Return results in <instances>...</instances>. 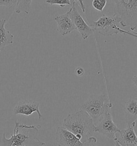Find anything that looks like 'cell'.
<instances>
[{"label":"cell","mask_w":137,"mask_h":146,"mask_svg":"<svg viewBox=\"0 0 137 146\" xmlns=\"http://www.w3.org/2000/svg\"><path fill=\"white\" fill-rule=\"evenodd\" d=\"M56 137L59 146H81L84 145L73 133L63 126L57 129Z\"/></svg>","instance_id":"cell-8"},{"label":"cell","mask_w":137,"mask_h":146,"mask_svg":"<svg viewBox=\"0 0 137 146\" xmlns=\"http://www.w3.org/2000/svg\"><path fill=\"white\" fill-rule=\"evenodd\" d=\"M119 31H120V33H123L124 35H131L132 36H133L134 38H137V32H129V31H126L123 30L122 29H121L120 28L119 29Z\"/></svg>","instance_id":"cell-18"},{"label":"cell","mask_w":137,"mask_h":146,"mask_svg":"<svg viewBox=\"0 0 137 146\" xmlns=\"http://www.w3.org/2000/svg\"><path fill=\"white\" fill-rule=\"evenodd\" d=\"M121 19L115 15L106 16L103 15L96 21L90 24L94 32H97L102 35L107 36L120 33V22Z\"/></svg>","instance_id":"cell-5"},{"label":"cell","mask_w":137,"mask_h":146,"mask_svg":"<svg viewBox=\"0 0 137 146\" xmlns=\"http://www.w3.org/2000/svg\"><path fill=\"white\" fill-rule=\"evenodd\" d=\"M107 4V0H93L92 5L94 9L102 12L103 9Z\"/></svg>","instance_id":"cell-16"},{"label":"cell","mask_w":137,"mask_h":146,"mask_svg":"<svg viewBox=\"0 0 137 146\" xmlns=\"http://www.w3.org/2000/svg\"><path fill=\"white\" fill-rule=\"evenodd\" d=\"M55 21L57 24V30L60 35L63 36L68 35L73 31L76 30V28L70 17L68 12L56 16L55 17Z\"/></svg>","instance_id":"cell-11"},{"label":"cell","mask_w":137,"mask_h":146,"mask_svg":"<svg viewBox=\"0 0 137 146\" xmlns=\"http://www.w3.org/2000/svg\"><path fill=\"white\" fill-rule=\"evenodd\" d=\"M125 120L128 126L137 120V97L131 96L124 107Z\"/></svg>","instance_id":"cell-12"},{"label":"cell","mask_w":137,"mask_h":146,"mask_svg":"<svg viewBox=\"0 0 137 146\" xmlns=\"http://www.w3.org/2000/svg\"><path fill=\"white\" fill-rule=\"evenodd\" d=\"M6 22V19H0V52L6 46L13 43V35L5 28Z\"/></svg>","instance_id":"cell-13"},{"label":"cell","mask_w":137,"mask_h":146,"mask_svg":"<svg viewBox=\"0 0 137 146\" xmlns=\"http://www.w3.org/2000/svg\"><path fill=\"white\" fill-rule=\"evenodd\" d=\"M75 72H76V73L77 74V76H82L84 74L85 71H84V69H83L82 68L78 67V68H77V69H76Z\"/></svg>","instance_id":"cell-20"},{"label":"cell","mask_w":137,"mask_h":146,"mask_svg":"<svg viewBox=\"0 0 137 146\" xmlns=\"http://www.w3.org/2000/svg\"><path fill=\"white\" fill-rule=\"evenodd\" d=\"M63 126L73 133L84 144L93 136L95 129L92 118L82 109L68 114L64 118Z\"/></svg>","instance_id":"cell-1"},{"label":"cell","mask_w":137,"mask_h":146,"mask_svg":"<svg viewBox=\"0 0 137 146\" xmlns=\"http://www.w3.org/2000/svg\"><path fill=\"white\" fill-rule=\"evenodd\" d=\"M33 0H17L15 11L17 14L24 13L29 14Z\"/></svg>","instance_id":"cell-14"},{"label":"cell","mask_w":137,"mask_h":146,"mask_svg":"<svg viewBox=\"0 0 137 146\" xmlns=\"http://www.w3.org/2000/svg\"><path fill=\"white\" fill-rule=\"evenodd\" d=\"M46 2L50 5H58L62 8L67 5L71 6L70 0H46Z\"/></svg>","instance_id":"cell-15"},{"label":"cell","mask_w":137,"mask_h":146,"mask_svg":"<svg viewBox=\"0 0 137 146\" xmlns=\"http://www.w3.org/2000/svg\"><path fill=\"white\" fill-rule=\"evenodd\" d=\"M112 104L109 102L102 116L95 126V132L101 134L110 139L115 140L117 138L116 134L119 133L120 129L117 127L112 119L111 108Z\"/></svg>","instance_id":"cell-6"},{"label":"cell","mask_w":137,"mask_h":146,"mask_svg":"<svg viewBox=\"0 0 137 146\" xmlns=\"http://www.w3.org/2000/svg\"><path fill=\"white\" fill-rule=\"evenodd\" d=\"M77 5V1H74L72 5L71 6V8L68 12L76 28V30L78 31L82 39L86 40L90 35H93L94 31L90 24L86 23L84 18L79 13L76 7Z\"/></svg>","instance_id":"cell-7"},{"label":"cell","mask_w":137,"mask_h":146,"mask_svg":"<svg viewBox=\"0 0 137 146\" xmlns=\"http://www.w3.org/2000/svg\"><path fill=\"white\" fill-rule=\"evenodd\" d=\"M17 0H0V6H5L7 8H11L15 5Z\"/></svg>","instance_id":"cell-17"},{"label":"cell","mask_w":137,"mask_h":146,"mask_svg":"<svg viewBox=\"0 0 137 146\" xmlns=\"http://www.w3.org/2000/svg\"><path fill=\"white\" fill-rule=\"evenodd\" d=\"M97 141V139L95 138V137H90V139H88V142H89V143H96Z\"/></svg>","instance_id":"cell-21"},{"label":"cell","mask_w":137,"mask_h":146,"mask_svg":"<svg viewBox=\"0 0 137 146\" xmlns=\"http://www.w3.org/2000/svg\"><path fill=\"white\" fill-rule=\"evenodd\" d=\"M114 15L120 18V25L129 26L132 31L137 29V0H111Z\"/></svg>","instance_id":"cell-3"},{"label":"cell","mask_w":137,"mask_h":146,"mask_svg":"<svg viewBox=\"0 0 137 146\" xmlns=\"http://www.w3.org/2000/svg\"><path fill=\"white\" fill-rule=\"evenodd\" d=\"M40 103L33 100H23L19 102L13 108L14 115H23L28 116L36 112L38 115L39 119H41L43 115L40 111Z\"/></svg>","instance_id":"cell-9"},{"label":"cell","mask_w":137,"mask_h":146,"mask_svg":"<svg viewBox=\"0 0 137 146\" xmlns=\"http://www.w3.org/2000/svg\"><path fill=\"white\" fill-rule=\"evenodd\" d=\"M109 101L106 94H93L90 96L80 109L85 111L93 120L94 124L100 119Z\"/></svg>","instance_id":"cell-4"},{"label":"cell","mask_w":137,"mask_h":146,"mask_svg":"<svg viewBox=\"0 0 137 146\" xmlns=\"http://www.w3.org/2000/svg\"><path fill=\"white\" fill-rule=\"evenodd\" d=\"M74 1H76V0H74ZM77 1L79 2V5L80 8L81 9V11H82V13H85V5L84 3V0H77Z\"/></svg>","instance_id":"cell-19"},{"label":"cell","mask_w":137,"mask_h":146,"mask_svg":"<svg viewBox=\"0 0 137 146\" xmlns=\"http://www.w3.org/2000/svg\"><path fill=\"white\" fill-rule=\"evenodd\" d=\"M40 127L33 125L28 126L16 121L13 134L7 138L3 133L0 137V145L4 146H43L46 143L37 137Z\"/></svg>","instance_id":"cell-2"},{"label":"cell","mask_w":137,"mask_h":146,"mask_svg":"<svg viewBox=\"0 0 137 146\" xmlns=\"http://www.w3.org/2000/svg\"><path fill=\"white\" fill-rule=\"evenodd\" d=\"M132 81L134 84V85L137 87V76H134L132 78Z\"/></svg>","instance_id":"cell-22"},{"label":"cell","mask_w":137,"mask_h":146,"mask_svg":"<svg viewBox=\"0 0 137 146\" xmlns=\"http://www.w3.org/2000/svg\"><path fill=\"white\" fill-rule=\"evenodd\" d=\"M136 121L128 126V128L120 130V137L114 141L115 146H137V136L134 129Z\"/></svg>","instance_id":"cell-10"}]
</instances>
